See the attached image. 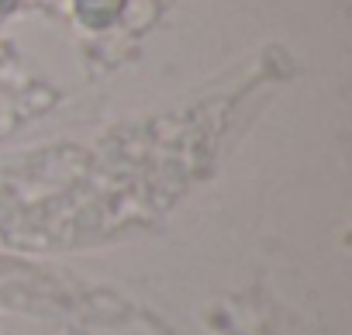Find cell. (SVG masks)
<instances>
[{"instance_id":"1","label":"cell","mask_w":352,"mask_h":335,"mask_svg":"<svg viewBox=\"0 0 352 335\" xmlns=\"http://www.w3.org/2000/svg\"><path fill=\"white\" fill-rule=\"evenodd\" d=\"M69 4H73V18L87 32H107L121 18L128 0H69Z\"/></svg>"},{"instance_id":"2","label":"cell","mask_w":352,"mask_h":335,"mask_svg":"<svg viewBox=\"0 0 352 335\" xmlns=\"http://www.w3.org/2000/svg\"><path fill=\"white\" fill-rule=\"evenodd\" d=\"M18 4H21V0H0V14H11Z\"/></svg>"}]
</instances>
